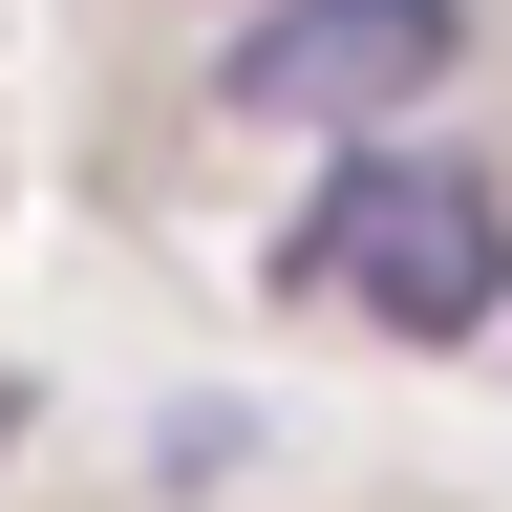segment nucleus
Instances as JSON below:
<instances>
[{"mask_svg": "<svg viewBox=\"0 0 512 512\" xmlns=\"http://www.w3.org/2000/svg\"><path fill=\"white\" fill-rule=\"evenodd\" d=\"M448 64H470V0H256L214 43V86H235V128H384Z\"/></svg>", "mask_w": 512, "mask_h": 512, "instance_id": "f03ea898", "label": "nucleus"}, {"mask_svg": "<svg viewBox=\"0 0 512 512\" xmlns=\"http://www.w3.org/2000/svg\"><path fill=\"white\" fill-rule=\"evenodd\" d=\"M278 299H342V320H384V342H491L512 320V192L448 171V150L342 128V171H320L299 235H278Z\"/></svg>", "mask_w": 512, "mask_h": 512, "instance_id": "f257e3e1", "label": "nucleus"}]
</instances>
